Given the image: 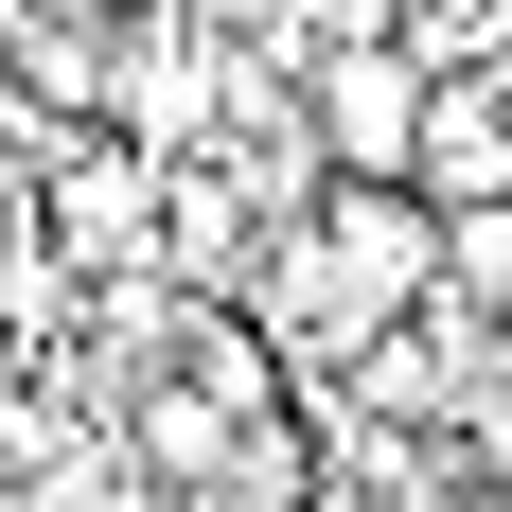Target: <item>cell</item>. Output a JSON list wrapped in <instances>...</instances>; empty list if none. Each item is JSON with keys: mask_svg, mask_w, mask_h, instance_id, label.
Segmentation results:
<instances>
[{"mask_svg": "<svg viewBox=\"0 0 512 512\" xmlns=\"http://www.w3.org/2000/svg\"><path fill=\"white\" fill-rule=\"evenodd\" d=\"M424 212H512V89L477 71V89H442V124H424Z\"/></svg>", "mask_w": 512, "mask_h": 512, "instance_id": "7a4b0ae2", "label": "cell"}, {"mask_svg": "<svg viewBox=\"0 0 512 512\" xmlns=\"http://www.w3.org/2000/svg\"><path fill=\"white\" fill-rule=\"evenodd\" d=\"M301 124H318V177L407 195V177H424V124H442V71H424L407 36H318L301 53Z\"/></svg>", "mask_w": 512, "mask_h": 512, "instance_id": "6da1fadb", "label": "cell"}, {"mask_svg": "<svg viewBox=\"0 0 512 512\" xmlns=\"http://www.w3.org/2000/svg\"><path fill=\"white\" fill-rule=\"evenodd\" d=\"M442 318L512 336V212H442Z\"/></svg>", "mask_w": 512, "mask_h": 512, "instance_id": "3957f363", "label": "cell"}]
</instances>
